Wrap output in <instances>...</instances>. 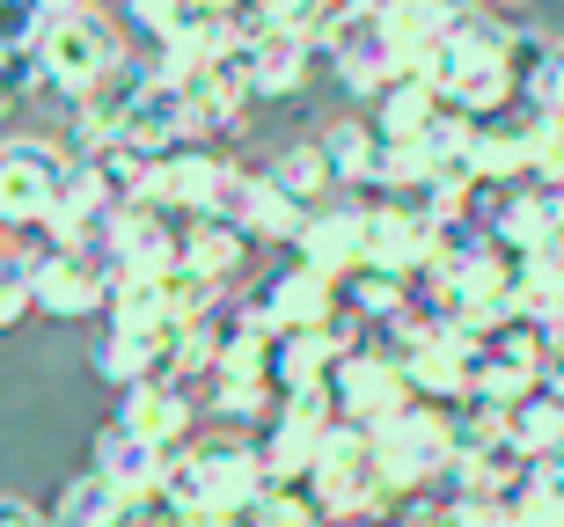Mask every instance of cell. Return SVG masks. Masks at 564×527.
Segmentation results:
<instances>
[{
	"mask_svg": "<svg viewBox=\"0 0 564 527\" xmlns=\"http://www.w3.org/2000/svg\"><path fill=\"white\" fill-rule=\"evenodd\" d=\"M308 220H315V212L301 206L272 169H250V198H242V220H235L250 242H286V250H293V242L308 234Z\"/></svg>",
	"mask_w": 564,
	"mask_h": 527,
	"instance_id": "ac0fdd59",
	"label": "cell"
},
{
	"mask_svg": "<svg viewBox=\"0 0 564 527\" xmlns=\"http://www.w3.org/2000/svg\"><path fill=\"white\" fill-rule=\"evenodd\" d=\"M250 527H330V513L308 498V484H279L272 498L250 513Z\"/></svg>",
	"mask_w": 564,
	"mask_h": 527,
	"instance_id": "d4e9b609",
	"label": "cell"
},
{
	"mask_svg": "<svg viewBox=\"0 0 564 527\" xmlns=\"http://www.w3.org/2000/svg\"><path fill=\"white\" fill-rule=\"evenodd\" d=\"M440 88L425 81V74H403L397 88H381V103H375V118H367V125H375V140L381 147H419L425 132L440 125Z\"/></svg>",
	"mask_w": 564,
	"mask_h": 527,
	"instance_id": "9a60e30c",
	"label": "cell"
},
{
	"mask_svg": "<svg viewBox=\"0 0 564 527\" xmlns=\"http://www.w3.org/2000/svg\"><path fill=\"white\" fill-rule=\"evenodd\" d=\"M272 176H279V184H286L308 212H323V206H330V190H337L330 162H323V140H301V147H286V154L272 162Z\"/></svg>",
	"mask_w": 564,
	"mask_h": 527,
	"instance_id": "cb8c5ba5",
	"label": "cell"
},
{
	"mask_svg": "<svg viewBox=\"0 0 564 527\" xmlns=\"http://www.w3.org/2000/svg\"><path fill=\"white\" fill-rule=\"evenodd\" d=\"M337 294H345V308H352L367 330H397V322L411 316V286H403V278H389V272H375V264H367L359 278H345Z\"/></svg>",
	"mask_w": 564,
	"mask_h": 527,
	"instance_id": "603a6c76",
	"label": "cell"
},
{
	"mask_svg": "<svg viewBox=\"0 0 564 527\" xmlns=\"http://www.w3.org/2000/svg\"><path fill=\"white\" fill-rule=\"evenodd\" d=\"M250 234L242 228H220V220H191L184 242H176V278H206L220 294H235V278L250 272Z\"/></svg>",
	"mask_w": 564,
	"mask_h": 527,
	"instance_id": "5bb4252c",
	"label": "cell"
},
{
	"mask_svg": "<svg viewBox=\"0 0 564 527\" xmlns=\"http://www.w3.org/2000/svg\"><path fill=\"white\" fill-rule=\"evenodd\" d=\"M110 278H118V256L110 250H66L59 264L37 278V316H52V322L96 316L110 300Z\"/></svg>",
	"mask_w": 564,
	"mask_h": 527,
	"instance_id": "7c38bea8",
	"label": "cell"
},
{
	"mask_svg": "<svg viewBox=\"0 0 564 527\" xmlns=\"http://www.w3.org/2000/svg\"><path fill=\"white\" fill-rule=\"evenodd\" d=\"M543 184H564V147H557V162H550V176H543Z\"/></svg>",
	"mask_w": 564,
	"mask_h": 527,
	"instance_id": "d6a6232c",
	"label": "cell"
},
{
	"mask_svg": "<svg viewBox=\"0 0 564 527\" xmlns=\"http://www.w3.org/2000/svg\"><path fill=\"white\" fill-rule=\"evenodd\" d=\"M543 396L564 403V352H550V366H543Z\"/></svg>",
	"mask_w": 564,
	"mask_h": 527,
	"instance_id": "1f68e13d",
	"label": "cell"
},
{
	"mask_svg": "<svg viewBox=\"0 0 564 527\" xmlns=\"http://www.w3.org/2000/svg\"><path fill=\"white\" fill-rule=\"evenodd\" d=\"M169 278H154V272H118L110 278V300H104V316H110V330H176L169 322Z\"/></svg>",
	"mask_w": 564,
	"mask_h": 527,
	"instance_id": "44dd1931",
	"label": "cell"
},
{
	"mask_svg": "<svg viewBox=\"0 0 564 527\" xmlns=\"http://www.w3.org/2000/svg\"><path fill=\"white\" fill-rule=\"evenodd\" d=\"M96 374L110 381V388H154V381H184V366H176V330H110L104 344H96Z\"/></svg>",
	"mask_w": 564,
	"mask_h": 527,
	"instance_id": "4fadbf2b",
	"label": "cell"
},
{
	"mask_svg": "<svg viewBox=\"0 0 564 527\" xmlns=\"http://www.w3.org/2000/svg\"><path fill=\"white\" fill-rule=\"evenodd\" d=\"M315 52L308 37H272V44H250V96L257 103H293L315 74Z\"/></svg>",
	"mask_w": 564,
	"mask_h": 527,
	"instance_id": "ffe728a7",
	"label": "cell"
},
{
	"mask_svg": "<svg viewBox=\"0 0 564 527\" xmlns=\"http://www.w3.org/2000/svg\"><path fill=\"white\" fill-rule=\"evenodd\" d=\"M52 0H0V52H37Z\"/></svg>",
	"mask_w": 564,
	"mask_h": 527,
	"instance_id": "484cf974",
	"label": "cell"
},
{
	"mask_svg": "<svg viewBox=\"0 0 564 527\" xmlns=\"http://www.w3.org/2000/svg\"><path fill=\"white\" fill-rule=\"evenodd\" d=\"M337 425V403L330 388H315V396H293L272 410V425L257 432V454L272 469V484H308L315 454H323V432Z\"/></svg>",
	"mask_w": 564,
	"mask_h": 527,
	"instance_id": "9c48e42d",
	"label": "cell"
},
{
	"mask_svg": "<svg viewBox=\"0 0 564 527\" xmlns=\"http://www.w3.org/2000/svg\"><path fill=\"white\" fill-rule=\"evenodd\" d=\"M323 162H330L337 190L345 198H367L375 206V190H381V140L367 118H337L330 132H323Z\"/></svg>",
	"mask_w": 564,
	"mask_h": 527,
	"instance_id": "2e32d148",
	"label": "cell"
},
{
	"mask_svg": "<svg viewBox=\"0 0 564 527\" xmlns=\"http://www.w3.org/2000/svg\"><path fill=\"white\" fill-rule=\"evenodd\" d=\"M118 506H126V491L110 484L104 469H82L74 484H59V498L44 506L52 527H118Z\"/></svg>",
	"mask_w": 564,
	"mask_h": 527,
	"instance_id": "7402d4cb",
	"label": "cell"
},
{
	"mask_svg": "<svg viewBox=\"0 0 564 527\" xmlns=\"http://www.w3.org/2000/svg\"><path fill=\"white\" fill-rule=\"evenodd\" d=\"M242 316L264 330V338H308V330H330L337 316H345V294H337L323 272H308V264H279L257 294H242Z\"/></svg>",
	"mask_w": 564,
	"mask_h": 527,
	"instance_id": "8992f818",
	"label": "cell"
},
{
	"mask_svg": "<svg viewBox=\"0 0 564 527\" xmlns=\"http://www.w3.org/2000/svg\"><path fill=\"white\" fill-rule=\"evenodd\" d=\"M433 256H440V220L433 212L381 198L375 206V272L419 286V278H433Z\"/></svg>",
	"mask_w": 564,
	"mask_h": 527,
	"instance_id": "30bf717a",
	"label": "cell"
},
{
	"mask_svg": "<svg viewBox=\"0 0 564 527\" xmlns=\"http://www.w3.org/2000/svg\"><path fill=\"white\" fill-rule=\"evenodd\" d=\"M528 103H543L550 118L564 125V30H557V59H550V74H543V81L528 88Z\"/></svg>",
	"mask_w": 564,
	"mask_h": 527,
	"instance_id": "f546056e",
	"label": "cell"
},
{
	"mask_svg": "<svg viewBox=\"0 0 564 527\" xmlns=\"http://www.w3.org/2000/svg\"><path fill=\"white\" fill-rule=\"evenodd\" d=\"M367 440H375V484L389 491L403 513H425V498H433V484H440V469L455 462L447 410L411 403V410H397V418L367 425Z\"/></svg>",
	"mask_w": 564,
	"mask_h": 527,
	"instance_id": "3957f363",
	"label": "cell"
},
{
	"mask_svg": "<svg viewBox=\"0 0 564 527\" xmlns=\"http://www.w3.org/2000/svg\"><path fill=\"white\" fill-rule=\"evenodd\" d=\"M30 96H44V59L37 52H0V118L22 110Z\"/></svg>",
	"mask_w": 564,
	"mask_h": 527,
	"instance_id": "4316f807",
	"label": "cell"
},
{
	"mask_svg": "<svg viewBox=\"0 0 564 527\" xmlns=\"http://www.w3.org/2000/svg\"><path fill=\"white\" fill-rule=\"evenodd\" d=\"M74 176V154L44 132H22V140H0V228H22V220H52L59 212V190Z\"/></svg>",
	"mask_w": 564,
	"mask_h": 527,
	"instance_id": "5b68a950",
	"label": "cell"
},
{
	"mask_svg": "<svg viewBox=\"0 0 564 527\" xmlns=\"http://www.w3.org/2000/svg\"><path fill=\"white\" fill-rule=\"evenodd\" d=\"M499 440H506V454H513V462H528V469H535V462H557V454H564V403L535 388L528 403L499 410Z\"/></svg>",
	"mask_w": 564,
	"mask_h": 527,
	"instance_id": "d6986e66",
	"label": "cell"
},
{
	"mask_svg": "<svg viewBox=\"0 0 564 527\" xmlns=\"http://www.w3.org/2000/svg\"><path fill=\"white\" fill-rule=\"evenodd\" d=\"M330 403H337V418L381 425V418H397V410H411V403H419V388H411L403 352H389L381 338H367L359 352H345L330 366Z\"/></svg>",
	"mask_w": 564,
	"mask_h": 527,
	"instance_id": "52a82bcc",
	"label": "cell"
},
{
	"mask_svg": "<svg viewBox=\"0 0 564 527\" xmlns=\"http://www.w3.org/2000/svg\"><path fill=\"white\" fill-rule=\"evenodd\" d=\"M293 264L323 272L330 286L359 278L375 264V206H367V198H330V206L308 220V234L293 242Z\"/></svg>",
	"mask_w": 564,
	"mask_h": 527,
	"instance_id": "ba28073f",
	"label": "cell"
},
{
	"mask_svg": "<svg viewBox=\"0 0 564 527\" xmlns=\"http://www.w3.org/2000/svg\"><path fill=\"white\" fill-rule=\"evenodd\" d=\"M0 250H8V228H0Z\"/></svg>",
	"mask_w": 564,
	"mask_h": 527,
	"instance_id": "836d02e7",
	"label": "cell"
},
{
	"mask_svg": "<svg viewBox=\"0 0 564 527\" xmlns=\"http://www.w3.org/2000/svg\"><path fill=\"white\" fill-rule=\"evenodd\" d=\"M198 388L191 381H154V388H132L126 403H118V425L126 432H140V440H154L162 454H184L191 440H198Z\"/></svg>",
	"mask_w": 564,
	"mask_h": 527,
	"instance_id": "8fae6325",
	"label": "cell"
},
{
	"mask_svg": "<svg viewBox=\"0 0 564 527\" xmlns=\"http://www.w3.org/2000/svg\"><path fill=\"white\" fill-rule=\"evenodd\" d=\"M169 462H176V454H162L154 440H140V432H126V425L110 418V425H104V440H96V462H88V469H104L110 484L132 498V491H162V484H169Z\"/></svg>",
	"mask_w": 564,
	"mask_h": 527,
	"instance_id": "e0dca14e",
	"label": "cell"
},
{
	"mask_svg": "<svg viewBox=\"0 0 564 527\" xmlns=\"http://www.w3.org/2000/svg\"><path fill=\"white\" fill-rule=\"evenodd\" d=\"M315 52L330 59V74L359 103H381V88H397L403 74H411L403 52H397V30H389V8H367V0H359V8H330Z\"/></svg>",
	"mask_w": 564,
	"mask_h": 527,
	"instance_id": "277c9868",
	"label": "cell"
},
{
	"mask_svg": "<svg viewBox=\"0 0 564 527\" xmlns=\"http://www.w3.org/2000/svg\"><path fill=\"white\" fill-rule=\"evenodd\" d=\"M440 527H513L506 520V506L499 498H462V506H447V513H433Z\"/></svg>",
	"mask_w": 564,
	"mask_h": 527,
	"instance_id": "f1b7e54d",
	"label": "cell"
},
{
	"mask_svg": "<svg viewBox=\"0 0 564 527\" xmlns=\"http://www.w3.org/2000/svg\"><path fill=\"white\" fill-rule=\"evenodd\" d=\"M44 96H59L66 118L96 96V88L118 74V59H126V37H118V22L104 15V8H66V0H52V15H44Z\"/></svg>",
	"mask_w": 564,
	"mask_h": 527,
	"instance_id": "7a4b0ae2",
	"label": "cell"
},
{
	"mask_svg": "<svg viewBox=\"0 0 564 527\" xmlns=\"http://www.w3.org/2000/svg\"><path fill=\"white\" fill-rule=\"evenodd\" d=\"M0 527H52V520H44L37 506H22V498H8V491H0Z\"/></svg>",
	"mask_w": 564,
	"mask_h": 527,
	"instance_id": "4dcf8cb0",
	"label": "cell"
},
{
	"mask_svg": "<svg viewBox=\"0 0 564 527\" xmlns=\"http://www.w3.org/2000/svg\"><path fill=\"white\" fill-rule=\"evenodd\" d=\"M162 491L191 520H250L279 484H272V469H264L250 432H198V440L169 462Z\"/></svg>",
	"mask_w": 564,
	"mask_h": 527,
	"instance_id": "6da1fadb",
	"label": "cell"
},
{
	"mask_svg": "<svg viewBox=\"0 0 564 527\" xmlns=\"http://www.w3.org/2000/svg\"><path fill=\"white\" fill-rule=\"evenodd\" d=\"M22 316H37V278L0 256V330H15Z\"/></svg>",
	"mask_w": 564,
	"mask_h": 527,
	"instance_id": "83f0119b",
	"label": "cell"
}]
</instances>
